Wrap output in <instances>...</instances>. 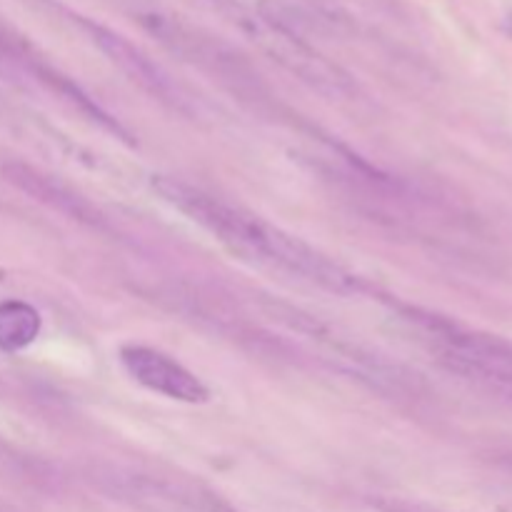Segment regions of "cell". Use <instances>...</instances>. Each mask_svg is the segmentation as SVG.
<instances>
[{
  "mask_svg": "<svg viewBox=\"0 0 512 512\" xmlns=\"http://www.w3.org/2000/svg\"><path fill=\"white\" fill-rule=\"evenodd\" d=\"M3 280H5V270L0 268V283H3Z\"/></svg>",
  "mask_w": 512,
  "mask_h": 512,
  "instance_id": "cell-9",
  "label": "cell"
},
{
  "mask_svg": "<svg viewBox=\"0 0 512 512\" xmlns=\"http://www.w3.org/2000/svg\"><path fill=\"white\" fill-rule=\"evenodd\" d=\"M230 13L233 23L263 50L268 58L283 65L285 70L308 83L328 98H340L355 90L353 80L340 65L325 58L318 48L308 43L283 15L275 10L273 0H260L255 8H248L240 0H220Z\"/></svg>",
  "mask_w": 512,
  "mask_h": 512,
  "instance_id": "cell-3",
  "label": "cell"
},
{
  "mask_svg": "<svg viewBox=\"0 0 512 512\" xmlns=\"http://www.w3.org/2000/svg\"><path fill=\"white\" fill-rule=\"evenodd\" d=\"M43 320L40 313L25 300H0V350L18 353L35 343Z\"/></svg>",
  "mask_w": 512,
  "mask_h": 512,
  "instance_id": "cell-6",
  "label": "cell"
},
{
  "mask_svg": "<svg viewBox=\"0 0 512 512\" xmlns=\"http://www.w3.org/2000/svg\"><path fill=\"white\" fill-rule=\"evenodd\" d=\"M0 512H10V510H8V508H5V505H3V503H0Z\"/></svg>",
  "mask_w": 512,
  "mask_h": 512,
  "instance_id": "cell-10",
  "label": "cell"
},
{
  "mask_svg": "<svg viewBox=\"0 0 512 512\" xmlns=\"http://www.w3.org/2000/svg\"><path fill=\"white\" fill-rule=\"evenodd\" d=\"M155 193L163 203L178 210L180 215L198 225L215 243L223 245L230 255L258 268L278 270V273L298 278L335 295H363L365 283L345 265L313 248L298 235L268 223L260 215L228 203L198 185L175 175H153L150 178Z\"/></svg>",
  "mask_w": 512,
  "mask_h": 512,
  "instance_id": "cell-1",
  "label": "cell"
},
{
  "mask_svg": "<svg viewBox=\"0 0 512 512\" xmlns=\"http://www.w3.org/2000/svg\"><path fill=\"white\" fill-rule=\"evenodd\" d=\"M498 512H512V503H508V505H500Z\"/></svg>",
  "mask_w": 512,
  "mask_h": 512,
  "instance_id": "cell-8",
  "label": "cell"
},
{
  "mask_svg": "<svg viewBox=\"0 0 512 512\" xmlns=\"http://www.w3.org/2000/svg\"><path fill=\"white\" fill-rule=\"evenodd\" d=\"M120 368L133 383L175 403L200 405L210 400V388L165 350L143 343H125L118 350Z\"/></svg>",
  "mask_w": 512,
  "mask_h": 512,
  "instance_id": "cell-5",
  "label": "cell"
},
{
  "mask_svg": "<svg viewBox=\"0 0 512 512\" xmlns=\"http://www.w3.org/2000/svg\"><path fill=\"white\" fill-rule=\"evenodd\" d=\"M205 512H238V510H233L230 505H225L223 500L213 498V495H205Z\"/></svg>",
  "mask_w": 512,
  "mask_h": 512,
  "instance_id": "cell-7",
  "label": "cell"
},
{
  "mask_svg": "<svg viewBox=\"0 0 512 512\" xmlns=\"http://www.w3.org/2000/svg\"><path fill=\"white\" fill-rule=\"evenodd\" d=\"M75 23V28L120 70L128 80H133L135 85L150 93L153 98H158L160 103H168L178 110H190L193 108V98L188 95V90L163 68V65L155 63L145 50H140L138 45L130 43L125 35H120L118 30L108 28V25L98 23L93 18H85L80 13H65Z\"/></svg>",
  "mask_w": 512,
  "mask_h": 512,
  "instance_id": "cell-4",
  "label": "cell"
},
{
  "mask_svg": "<svg viewBox=\"0 0 512 512\" xmlns=\"http://www.w3.org/2000/svg\"><path fill=\"white\" fill-rule=\"evenodd\" d=\"M400 318L408 323L415 340L423 343L445 370L512 405L510 340L418 308H405Z\"/></svg>",
  "mask_w": 512,
  "mask_h": 512,
  "instance_id": "cell-2",
  "label": "cell"
},
{
  "mask_svg": "<svg viewBox=\"0 0 512 512\" xmlns=\"http://www.w3.org/2000/svg\"><path fill=\"white\" fill-rule=\"evenodd\" d=\"M510 30H512V15H510Z\"/></svg>",
  "mask_w": 512,
  "mask_h": 512,
  "instance_id": "cell-11",
  "label": "cell"
}]
</instances>
